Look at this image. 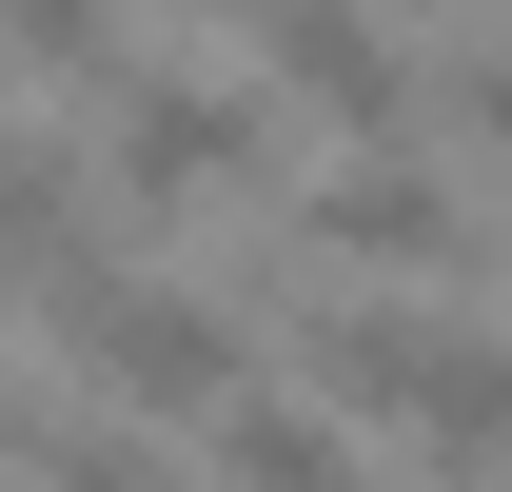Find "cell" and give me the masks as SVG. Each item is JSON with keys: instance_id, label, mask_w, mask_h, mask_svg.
<instances>
[{"instance_id": "obj_1", "label": "cell", "mask_w": 512, "mask_h": 492, "mask_svg": "<svg viewBox=\"0 0 512 492\" xmlns=\"http://www.w3.org/2000/svg\"><path fill=\"white\" fill-rule=\"evenodd\" d=\"M20 296H40V335H60L119 414H237V394H256L237 315L197 296V276H99V256H40Z\"/></svg>"}, {"instance_id": "obj_2", "label": "cell", "mask_w": 512, "mask_h": 492, "mask_svg": "<svg viewBox=\"0 0 512 492\" xmlns=\"http://www.w3.org/2000/svg\"><path fill=\"white\" fill-rule=\"evenodd\" d=\"M276 178V99L256 79H197V60H119V197L178 217V197H256Z\"/></svg>"}, {"instance_id": "obj_3", "label": "cell", "mask_w": 512, "mask_h": 492, "mask_svg": "<svg viewBox=\"0 0 512 492\" xmlns=\"http://www.w3.org/2000/svg\"><path fill=\"white\" fill-rule=\"evenodd\" d=\"M296 237H316V256H375V276H473V197H453L434 158H335V178L296 197Z\"/></svg>"}, {"instance_id": "obj_4", "label": "cell", "mask_w": 512, "mask_h": 492, "mask_svg": "<svg viewBox=\"0 0 512 492\" xmlns=\"http://www.w3.org/2000/svg\"><path fill=\"white\" fill-rule=\"evenodd\" d=\"M256 60L296 79L316 119H355V158H414V60L375 40V0H276V20H256Z\"/></svg>"}, {"instance_id": "obj_5", "label": "cell", "mask_w": 512, "mask_h": 492, "mask_svg": "<svg viewBox=\"0 0 512 492\" xmlns=\"http://www.w3.org/2000/svg\"><path fill=\"white\" fill-rule=\"evenodd\" d=\"M217 473H237V492H375L355 453H335L316 394H237V414H217Z\"/></svg>"}, {"instance_id": "obj_6", "label": "cell", "mask_w": 512, "mask_h": 492, "mask_svg": "<svg viewBox=\"0 0 512 492\" xmlns=\"http://www.w3.org/2000/svg\"><path fill=\"white\" fill-rule=\"evenodd\" d=\"M0 60L20 79H119V0H0Z\"/></svg>"}, {"instance_id": "obj_7", "label": "cell", "mask_w": 512, "mask_h": 492, "mask_svg": "<svg viewBox=\"0 0 512 492\" xmlns=\"http://www.w3.org/2000/svg\"><path fill=\"white\" fill-rule=\"evenodd\" d=\"M40 492H178L138 433H40Z\"/></svg>"}, {"instance_id": "obj_8", "label": "cell", "mask_w": 512, "mask_h": 492, "mask_svg": "<svg viewBox=\"0 0 512 492\" xmlns=\"http://www.w3.org/2000/svg\"><path fill=\"white\" fill-rule=\"evenodd\" d=\"M453 119H473V138L512 158V20H493V40H453Z\"/></svg>"}, {"instance_id": "obj_9", "label": "cell", "mask_w": 512, "mask_h": 492, "mask_svg": "<svg viewBox=\"0 0 512 492\" xmlns=\"http://www.w3.org/2000/svg\"><path fill=\"white\" fill-rule=\"evenodd\" d=\"M237 20H276V0H237Z\"/></svg>"}, {"instance_id": "obj_10", "label": "cell", "mask_w": 512, "mask_h": 492, "mask_svg": "<svg viewBox=\"0 0 512 492\" xmlns=\"http://www.w3.org/2000/svg\"><path fill=\"white\" fill-rule=\"evenodd\" d=\"M0 433H20V414H0Z\"/></svg>"}]
</instances>
